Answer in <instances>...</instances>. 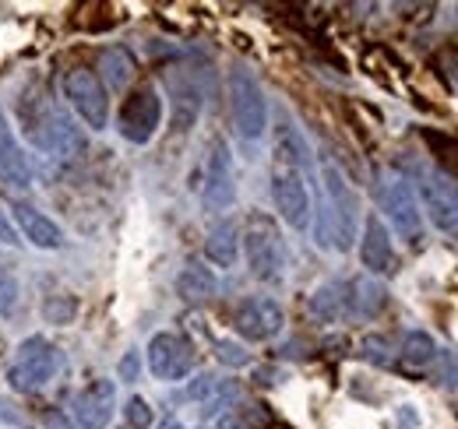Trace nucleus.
Instances as JSON below:
<instances>
[{"instance_id": "f257e3e1", "label": "nucleus", "mask_w": 458, "mask_h": 429, "mask_svg": "<svg viewBox=\"0 0 458 429\" xmlns=\"http://www.w3.org/2000/svg\"><path fill=\"white\" fill-rule=\"evenodd\" d=\"M272 201L289 229L310 225V187H307V141L293 123H279L272 134Z\"/></svg>"}, {"instance_id": "f03ea898", "label": "nucleus", "mask_w": 458, "mask_h": 429, "mask_svg": "<svg viewBox=\"0 0 458 429\" xmlns=\"http://www.w3.org/2000/svg\"><path fill=\"white\" fill-rule=\"evenodd\" d=\"M321 212H318V247H335L352 250L356 232H360V194L349 183L343 165L325 156L321 165Z\"/></svg>"}, {"instance_id": "7ed1b4c3", "label": "nucleus", "mask_w": 458, "mask_h": 429, "mask_svg": "<svg viewBox=\"0 0 458 429\" xmlns=\"http://www.w3.org/2000/svg\"><path fill=\"white\" fill-rule=\"evenodd\" d=\"M240 247H243V257H247V271L258 278V282H283V271H286V250H283V232H279V222L268 212H250L247 214V225H243V236H240Z\"/></svg>"}, {"instance_id": "20e7f679", "label": "nucleus", "mask_w": 458, "mask_h": 429, "mask_svg": "<svg viewBox=\"0 0 458 429\" xmlns=\"http://www.w3.org/2000/svg\"><path fill=\"white\" fill-rule=\"evenodd\" d=\"M60 370V349L43 338V334H29L18 341L14 359L7 366V387L14 394H36L43 391Z\"/></svg>"}, {"instance_id": "39448f33", "label": "nucleus", "mask_w": 458, "mask_h": 429, "mask_svg": "<svg viewBox=\"0 0 458 429\" xmlns=\"http://www.w3.org/2000/svg\"><path fill=\"white\" fill-rule=\"evenodd\" d=\"M374 190H377L381 212L388 214L395 236L405 247H420L423 243V212H420V201L412 194V183L399 172H377Z\"/></svg>"}, {"instance_id": "423d86ee", "label": "nucleus", "mask_w": 458, "mask_h": 429, "mask_svg": "<svg viewBox=\"0 0 458 429\" xmlns=\"http://www.w3.org/2000/svg\"><path fill=\"white\" fill-rule=\"evenodd\" d=\"M420 208L430 218V225L445 236L458 240V183L434 165H416V190Z\"/></svg>"}, {"instance_id": "0eeeda50", "label": "nucleus", "mask_w": 458, "mask_h": 429, "mask_svg": "<svg viewBox=\"0 0 458 429\" xmlns=\"http://www.w3.org/2000/svg\"><path fill=\"white\" fill-rule=\"evenodd\" d=\"M226 85H229V109H233L236 134L243 141H258L268 130V99H265L261 81L247 67H233Z\"/></svg>"}, {"instance_id": "6e6552de", "label": "nucleus", "mask_w": 458, "mask_h": 429, "mask_svg": "<svg viewBox=\"0 0 458 429\" xmlns=\"http://www.w3.org/2000/svg\"><path fill=\"white\" fill-rule=\"evenodd\" d=\"M64 99L81 116V123L89 130H106V123H110V96H106V85L99 81L96 71H89V67L67 71L64 74Z\"/></svg>"}, {"instance_id": "1a4fd4ad", "label": "nucleus", "mask_w": 458, "mask_h": 429, "mask_svg": "<svg viewBox=\"0 0 458 429\" xmlns=\"http://www.w3.org/2000/svg\"><path fill=\"white\" fill-rule=\"evenodd\" d=\"M163 127V96L156 85H138L116 116V130L131 145H148Z\"/></svg>"}, {"instance_id": "9d476101", "label": "nucleus", "mask_w": 458, "mask_h": 429, "mask_svg": "<svg viewBox=\"0 0 458 429\" xmlns=\"http://www.w3.org/2000/svg\"><path fill=\"white\" fill-rule=\"evenodd\" d=\"M236 201V169L226 138H212L205 148V176H201V205L205 212H229Z\"/></svg>"}, {"instance_id": "9b49d317", "label": "nucleus", "mask_w": 458, "mask_h": 429, "mask_svg": "<svg viewBox=\"0 0 458 429\" xmlns=\"http://www.w3.org/2000/svg\"><path fill=\"white\" fill-rule=\"evenodd\" d=\"M145 359H148V370H152L156 380L176 383V380H183L194 370L198 352H194V345L187 338H180L173 331H159V334H152V341L145 349Z\"/></svg>"}, {"instance_id": "f8f14e48", "label": "nucleus", "mask_w": 458, "mask_h": 429, "mask_svg": "<svg viewBox=\"0 0 458 429\" xmlns=\"http://www.w3.org/2000/svg\"><path fill=\"white\" fill-rule=\"evenodd\" d=\"M233 327L243 341H272L283 334L286 314L272 296H247L233 314Z\"/></svg>"}, {"instance_id": "ddd939ff", "label": "nucleus", "mask_w": 458, "mask_h": 429, "mask_svg": "<svg viewBox=\"0 0 458 429\" xmlns=\"http://www.w3.org/2000/svg\"><path fill=\"white\" fill-rule=\"evenodd\" d=\"M116 412V383L114 380H92L85 391L74 394L71 416L78 429H106Z\"/></svg>"}, {"instance_id": "4468645a", "label": "nucleus", "mask_w": 458, "mask_h": 429, "mask_svg": "<svg viewBox=\"0 0 458 429\" xmlns=\"http://www.w3.org/2000/svg\"><path fill=\"white\" fill-rule=\"evenodd\" d=\"M7 218L21 229V236L36 247V250H64V229H60L57 222L50 218V214H43L36 205H29V201H11L7 205Z\"/></svg>"}, {"instance_id": "2eb2a0df", "label": "nucleus", "mask_w": 458, "mask_h": 429, "mask_svg": "<svg viewBox=\"0 0 458 429\" xmlns=\"http://www.w3.org/2000/svg\"><path fill=\"white\" fill-rule=\"evenodd\" d=\"M166 88H170V109H173V130L176 134H187L198 116H201V85L191 71H170L166 74Z\"/></svg>"}, {"instance_id": "dca6fc26", "label": "nucleus", "mask_w": 458, "mask_h": 429, "mask_svg": "<svg viewBox=\"0 0 458 429\" xmlns=\"http://www.w3.org/2000/svg\"><path fill=\"white\" fill-rule=\"evenodd\" d=\"M0 183L7 190H29L32 187V162L25 156L21 141L14 138V127L4 113H0Z\"/></svg>"}, {"instance_id": "f3484780", "label": "nucleus", "mask_w": 458, "mask_h": 429, "mask_svg": "<svg viewBox=\"0 0 458 429\" xmlns=\"http://www.w3.org/2000/svg\"><path fill=\"white\" fill-rule=\"evenodd\" d=\"M360 240V265L370 271V274H385V271H392V261H395V254H392V232H388V225L381 222V214H367L363 218V236H356Z\"/></svg>"}, {"instance_id": "a211bd4d", "label": "nucleus", "mask_w": 458, "mask_h": 429, "mask_svg": "<svg viewBox=\"0 0 458 429\" xmlns=\"http://www.w3.org/2000/svg\"><path fill=\"white\" fill-rule=\"evenodd\" d=\"M345 299H349V317L356 321H374L385 307H388V289L377 282V278H352L345 282Z\"/></svg>"}, {"instance_id": "6ab92c4d", "label": "nucleus", "mask_w": 458, "mask_h": 429, "mask_svg": "<svg viewBox=\"0 0 458 429\" xmlns=\"http://www.w3.org/2000/svg\"><path fill=\"white\" fill-rule=\"evenodd\" d=\"M173 289H176V296H180L183 303L198 307V303H208V299L219 296V278H216V271L208 268V265L187 261V265L180 268V274H176Z\"/></svg>"}, {"instance_id": "aec40b11", "label": "nucleus", "mask_w": 458, "mask_h": 429, "mask_svg": "<svg viewBox=\"0 0 458 429\" xmlns=\"http://www.w3.org/2000/svg\"><path fill=\"white\" fill-rule=\"evenodd\" d=\"M310 317L318 324H339L349 317V299H345V282H325L314 289L310 303H307Z\"/></svg>"}, {"instance_id": "412c9836", "label": "nucleus", "mask_w": 458, "mask_h": 429, "mask_svg": "<svg viewBox=\"0 0 458 429\" xmlns=\"http://www.w3.org/2000/svg\"><path fill=\"white\" fill-rule=\"evenodd\" d=\"M205 257L223 271L236 265V257H240V225L233 218H223L219 225H212V232L205 240Z\"/></svg>"}, {"instance_id": "4be33fe9", "label": "nucleus", "mask_w": 458, "mask_h": 429, "mask_svg": "<svg viewBox=\"0 0 458 429\" xmlns=\"http://www.w3.org/2000/svg\"><path fill=\"white\" fill-rule=\"evenodd\" d=\"M134 74H138V60H134L131 50H123V46H110V50H103V54H99V81H103L106 88L123 92V88L134 81Z\"/></svg>"}, {"instance_id": "5701e85b", "label": "nucleus", "mask_w": 458, "mask_h": 429, "mask_svg": "<svg viewBox=\"0 0 458 429\" xmlns=\"http://www.w3.org/2000/svg\"><path fill=\"white\" fill-rule=\"evenodd\" d=\"M399 359L405 366H412V370H427V366L437 359V341H434L427 331H420V327H416V331H405Z\"/></svg>"}, {"instance_id": "b1692460", "label": "nucleus", "mask_w": 458, "mask_h": 429, "mask_svg": "<svg viewBox=\"0 0 458 429\" xmlns=\"http://www.w3.org/2000/svg\"><path fill=\"white\" fill-rule=\"evenodd\" d=\"M39 314H43V321L47 324H64L74 321V314H78V299L74 296H67V292H54V296H47L43 303H39Z\"/></svg>"}, {"instance_id": "393cba45", "label": "nucleus", "mask_w": 458, "mask_h": 429, "mask_svg": "<svg viewBox=\"0 0 458 429\" xmlns=\"http://www.w3.org/2000/svg\"><path fill=\"white\" fill-rule=\"evenodd\" d=\"M212 352H216V359L229 366V370H243V366H250V352H247V345H240L236 338H212Z\"/></svg>"}, {"instance_id": "a878e982", "label": "nucleus", "mask_w": 458, "mask_h": 429, "mask_svg": "<svg viewBox=\"0 0 458 429\" xmlns=\"http://www.w3.org/2000/svg\"><path fill=\"white\" fill-rule=\"evenodd\" d=\"M360 352H363V359L374 363V366H392V363H395L392 341H388L385 334H367V338L360 341Z\"/></svg>"}, {"instance_id": "bb28decb", "label": "nucleus", "mask_w": 458, "mask_h": 429, "mask_svg": "<svg viewBox=\"0 0 458 429\" xmlns=\"http://www.w3.org/2000/svg\"><path fill=\"white\" fill-rule=\"evenodd\" d=\"M18 299H21V285H18L14 271L0 265V321H7L18 310Z\"/></svg>"}, {"instance_id": "cd10ccee", "label": "nucleus", "mask_w": 458, "mask_h": 429, "mask_svg": "<svg viewBox=\"0 0 458 429\" xmlns=\"http://www.w3.org/2000/svg\"><path fill=\"white\" fill-rule=\"evenodd\" d=\"M223 387H226V380H219V376H212V374H201L183 387V398H187V401H205V405H208Z\"/></svg>"}, {"instance_id": "c85d7f7f", "label": "nucleus", "mask_w": 458, "mask_h": 429, "mask_svg": "<svg viewBox=\"0 0 458 429\" xmlns=\"http://www.w3.org/2000/svg\"><path fill=\"white\" fill-rule=\"evenodd\" d=\"M123 423H127L131 429H148V426H152V408H148V401H145L141 394L127 398V405H123Z\"/></svg>"}, {"instance_id": "c756f323", "label": "nucleus", "mask_w": 458, "mask_h": 429, "mask_svg": "<svg viewBox=\"0 0 458 429\" xmlns=\"http://www.w3.org/2000/svg\"><path fill=\"white\" fill-rule=\"evenodd\" d=\"M43 429H78L71 423V416L67 412H60V408H50L47 416H43Z\"/></svg>"}, {"instance_id": "7c9ffc66", "label": "nucleus", "mask_w": 458, "mask_h": 429, "mask_svg": "<svg viewBox=\"0 0 458 429\" xmlns=\"http://www.w3.org/2000/svg\"><path fill=\"white\" fill-rule=\"evenodd\" d=\"M138 374H141V359H138V352H127L120 359V380H138Z\"/></svg>"}, {"instance_id": "2f4dec72", "label": "nucleus", "mask_w": 458, "mask_h": 429, "mask_svg": "<svg viewBox=\"0 0 458 429\" xmlns=\"http://www.w3.org/2000/svg\"><path fill=\"white\" fill-rule=\"evenodd\" d=\"M399 423H402V429H416L420 426V416H416V405H399Z\"/></svg>"}, {"instance_id": "473e14b6", "label": "nucleus", "mask_w": 458, "mask_h": 429, "mask_svg": "<svg viewBox=\"0 0 458 429\" xmlns=\"http://www.w3.org/2000/svg\"><path fill=\"white\" fill-rule=\"evenodd\" d=\"M219 429H247V423L240 419V412H223L219 416Z\"/></svg>"}, {"instance_id": "72a5a7b5", "label": "nucleus", "mask_w": 458, "mask_h": 429, "mask_svg": "<svg viewBox=\"0 0 458 429\" xmlns=\"http://www.w3.org/2000/svg\"><path fill=\"white\" fill-rule=\"evenodd\" d=\"M159 429H187V426H183L180 419H163V423H159Z\"/></svg>"}, {"instance_id": "f704fd0d", "label": "nucleus", "mask_w": 458, "mask_h": 429, "mask_svg": "<svg viewBox=\"0 0 458 429\" xmlns=\"http://www.w3.org/2000/svg\"><path fill=\"white\" fill-rule=\"evenodd\" d=\"M455 11H458V7H455Z\"/></svg>"}]
</instances>
